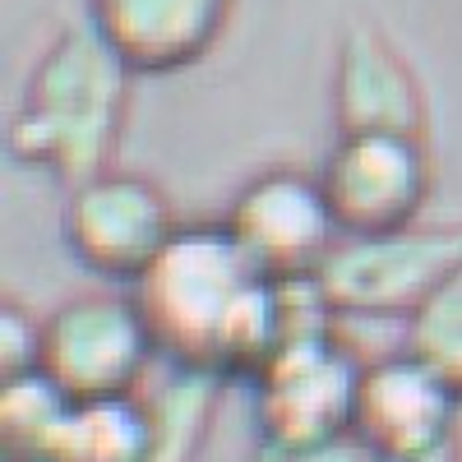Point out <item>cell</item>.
<instances>
[{
    "instance_id": "6da1fadb",
    "label": "cell",
    "mask_w": 462,
    "mask_h": 462,
    "mask_svg": "<svg viewBox=\"0 0 462 462\" xmlns=\"http://www.w3.org/2000/svg\"><path fill=\"white\" fill-rule=\"evenodd\" d=\"M158 352L217 379H254L296 324L324 315L315 278L282 282L241 250L226 222L185 226L134 287Z\"/></svg>"
},
{
    "instance_id": "7a4b0ae2",
    "label": "cell",
    "mask_w": 462,
    "mask_h": 462,
    "mask_svg": "<svg viewBox=\"0 0 462 462\" xmlns=\"http://www.w3.org/2000/svg\"><path fill=\"white\" fill-rule=\"evenodd\" d=\"M130 88L134 74L93 23L60 28L51 47L32 60L10 111V158L60 180L65 189L111 171L130 116Z\"/></svg>"
},
{
    "instance_id": "3957f363",
    "label": "cell",
    "mask_w": 462,
    "mask_h": 462,
    "mask_svg": "<svg viewBox=\"0 0 462 462\" xmlns=\"http://www.w3.org/2000/svg\"><path fill=\"white\" fill-rule=\"evenodd\" d=\"M365 352L346 337L333 310L291 328L268 365L250 379L254 420L268 439H328L356 420Z\"/></svg>"
},
{
    "instance_id": "277c9868",
    "label": "cell",
    "mask_w": 462,
    "mask_h": 462,
    "mask_svg": "<svg viewBox=\"0 0 462 462\" xmlns=\"http://www.w3.org/2000/svg\"><path fill=\"white\" fill-rule=\"evenodd\" d=\"M47 319L42 374L74 402L134 398L148 389V370L158 361V337L134 291H74Z\"/></svg>"
},
{
    "instance_id": "5b68a950",
    "label": "cell",
    "mask_w": 462,
    "mask_h": 462,
    "mask_svg": "<svg viewBox=\"0 0 462 462\" xmlns=\"http://www.w3.org/2000/svg\"><path fill=\"white\" fill-rule=\"evenodd\" d=\"M180 231L185 222L176 217V204L143 171L111 167L84 185L65 189V208H60L65 250L102 282L134 291L148 278V268L171 250Z\"/></svg>"
},
{
    "instance_id": "8992f818",
    "label": "cell",
    "mask_w": 462,
    "mask_h": 462,
    "mask_svg": "<svg viewBox=\"0 0 462 462\" xmlns=\"http://www.w3.org/2000/svg\"><path fill=\"white\" fill-rule=\"evenodd\" d=\"M462 263V217L457 222H416L398 236L337 241L319 263V291L337 319H411L453 268Z\"/></svg>"
},
{
    "instance_id": "52a82bcc",
    "label": "cell",
    "mask_w": 462,
    "mask_h": 462,
    "mask_svg": "<svg viewBox=\"0 0 462 462\" xmlns=\"http://www.w3.org/2000/svg\"><path fill=\"white\" fill-rule=\"evenodd\" d=\"M319 185L342 241L398 236L416 226L435 189L430 139L416 134H337Z\"/></svg>"
},
{
    "instance_id": "ba28073f",
    "label": "cell",
    "mask_w": 462,
    "mask_h": 462,
    "mask_svg": "<svg viewBox=\"0 0 462 462\" xmlns=\"http://www.w3.org/2000/svg\"><path fill=\"white\" fill-rule=\"evenodd\" d=\"M222 222L263 273L282 282L315 278L319 263L342 241L319 171H300V167H268L250 176L236 189Z\"/></svg>"
},
{
    "instance_id": "9c48e42d",
    "label": "cell",
    "mask_w": 462,
    "mask_h": 462,
    "mask_svg": "<svg viewBox=\"0 0 462 462\" xmlns=\"http://www.w3.org/2000/svg\"><path fill=\"white\" fill-rule=\"evenodd\" d=\"M337 134H416L430 139V102L411 60L374 19H346L333 56Z\"/></svg>"
},
{
    "instance_id": "30bf717a",
    "label": "cell",
    "mask_w": 462,
    "mask_h": 462,
    "mask_svg": "<svg viewBox=\"0 0 462 462\" xmlns=\"http://www.w3.org/2000/svg\"><path fill=\"white\" fill-rule=\"evenodd\" d=\"M457 411L453 383L402 342L365 356L352 430L370 453H420L457 439Z\"/></svg>"
},
{
    "instance_id": "8fae6325",
    "label": "cell",
    "mask_w": 462,
    "mask_h": 462,
    "mask_svg": "<svg viewBox=\"0 0 462 462\" xmlns=\"http://www.w3.org/2000/svg\"><path fill=\"white\" fill-rule=\"evenodd\" d=\"M236 14V0H88V23L134 79L199 65Z\"/></svg>"
},
{
    "instance_id": "7c38bea8",
    "label": "cell",
    "mask_w": 462,
    "mask_h": 462,
    "mask_svg": "<svg viewBox=\"0 0 462 462\" xmlns=\"http://www.w3.org/2000/svg\"><path fill=\"white\" fill-rule=\"evenodd\" d=\"M148 448L152 416L148 398L134 393L106 402H74L47 462H148Z\"/></svg>"
},
{
    "instance_id": "4fadbf2b",
    "label": "cell",
    "mask_w": 462,
    "mask_h": 462,
    "mask_svg": "<svg viewBox=\"0 0 462 462\" xmlns=\"http://www.w3.org/2000/svg\"><path fill=\"white\" fill-rule=\"evenodd\" d=\"M217 389H222L217 374L185 370V365H171V374L158 389H143L152 416L148 462H195L204 453L217 416Z\"/></svg>"
},
{
    "instance_id": "5bb4252c",
    "label": "cell",
    "mask_w": 462,
    "mask_h": 462,
    "mask_svg": "<svg viewBox=\"0 0 462 462\" xmlns=\"http://www.w3.org/2000/svg\"><path fill=\"white\" fill-rule=\"evenodd\" d=\"M69 407L74 398H65L42 370L0 383V444H5V462H47Z\"/></svg>"
},
{
    "instance_id": "9a60e30c",
    "label": "cell",
    "mask_w": 462,
    "mask_h": 462,
    "mask_svg": "<svg viewBox=\"0 0 462 462\" xmlns=\"http://www.w3.org/2000/svg\"><path fill=\"white\" fill-rule=\"evenodd\" d=\"M402 342L426 365H435L462 398V263L411 310V319L402 324Z\"/></svg>"
},
{
    "instance_id": "2e32d148",
    "label": "cell",
    "mask_w": 462,
    "mask_h": 462,
    "mask_svg": "<svg viewBox=\"0 0 462 462\" xmlns=\"http://www.w3.org/2000/svg\"><path fill=\"white\" fill-rule=\"evenodd\" d=\"M42 346L47 319H37L23 300L5 296V305H0V383L42 370Z\"/></svg>"
},
{
    "instance_id": "e0dca14e",
    "label": "cell",
    "mask_w": 462,
    "mask_h": 462,
    "mask_svg": "<svg viewBox=\"0 0 462 462\" xmlns=\"http://www.w3.org/2000/svg\"><path fill=\"white\" fill-rule=\"evenodd\" d=\"M374 453L361 444L356 430L328 439H268L259 435L245 462H370Z\"/></svg>"
},
{
    "instance_id": "ac0fdd59",
    "label": "cell",
    "mask_w": 462,
    "mask_h": 462,
    "mask_svg": "<svg viewBox=\"0 0 462 462\" xmlns=\"http://www.w3.org/2000/svg\"><path fill=\"white\" fill-rule=\"evenodd\" d=\"M370 462H462V435L435 448H420V453H374Z\"/></svg>"
}]
</instances>
